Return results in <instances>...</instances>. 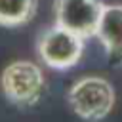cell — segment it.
<instances>
[{"mask_svg":"<svg viewBox=\"0 0 122 122\" xmlns=\"http://www.w3.org/2000/svg\"><path fill=\"white\" fill-rule=\"evenodd\" d=\"M38 8V0H0V25L19 27L29 23Z\"/></svg>","mask_w":122,"mask_h":122,"instance_id":"cell-6","label":"cell"},{"mask_svg":"<svg viewBox=\"0 0 122 122\" xmlns=\"http://www.w3.org/2000/svg\"><path fill=\"white\" fill-rule=\"evenodd\" d=\"M69 105L72 111L88 122H99L103 120L114 107L116 95L112 84L103 76H84L76 80L69 90Z\"/></svg>","mask_w":122,"mask_h":122,"instance_id":"cell-1","label":"cell"},{"mask_svg":"<svg viewBox=\"0 0 122 122\" xmlns=\"http://www.w3.org/2000/svg\"><path fill=\"white\" fill-rule=\"evenodd\" d=\"M105 6L101 0H53V17L57 25L88 40L95 36Z\"/></svg>","mask_w":122,"mask_h":122,"instance_id":"cell-4","label":"cell"},{"mask_svg":"<svg viewBox=\"0 0 122 122\" xmlns=\"http://www.w3.org/2000/svg\"><path fill=\"white\" fill-rule=\"evenodd\" d=\"M4 95L17 107H32L44 93V72L32 61H13L2 71Z\"/></svg>","mask_w":122,"mask_h":122,"instance_id":"cell-3","label":"cell"},{"mask_svg":"<svg viewBox=\"0 0 122 122\" xmlns=\"http://www.w3.org/2000/svg\"><path fill=\"white\" fill-rule=\"evenodd\" d=\"M38 57L51 69L65 71L74 67L84 53V38L76 32L53 23L44 29L36 42Z\"/></svg>","mask_w":122,"mask_h":122,"instance_id":"cell-2","label":"cell"},{"mask_svg":"<svg viewBox=\"0 0 122 122\" xmlns=\"http://www.w3.org/2000/svg\"><path fill=\"white\" fill-rule=\"evenodd\" d=\"M95 38L103 44L107 61L114 67L122 65V4L105 6Z\"/></svg>","mask_w":122,"mask_h":122,"instance_id":"cell-5","label":"cell"}]
</instances>
